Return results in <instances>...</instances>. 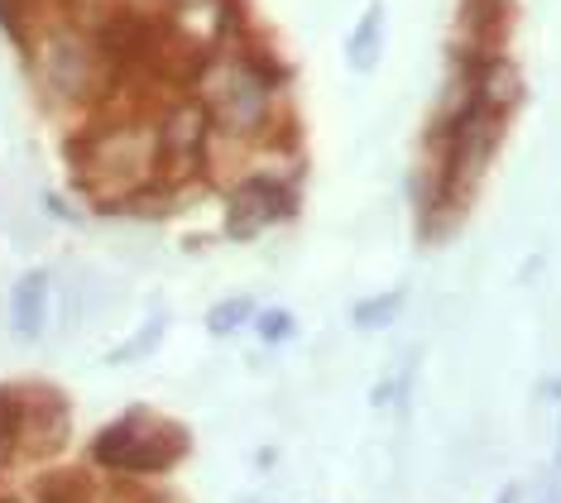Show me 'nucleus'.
<instances>
[{
	"mask_svg": "<svg viewBox=\"0 0 561 503\" xmlns=\"http://www.w3.org/2000/svg\"><path fill=\"white\" fill-rule=\"evenodd\" d=\"M48 293H54V274L48 268H30L15 293H10V321L24 341H39L44 335V321H48Z\"/></svg>",
	"mask_w": 561,
	"mask_h": 503,
	"instance_id": "obj_7",
	"label": "nucleus"
},
{
	"mask_svg": "<svg viewBox=\"0 0 561 503\" xmlns=\"http://www.w3.org/2000/svg\"><path fill=\"white\" fill-rule=\"evenodd\" d=\"M24 5H30V0H0V15H20Z\"/></svg>",
	"mask_w": 561,
	"mask_h": 503,
	"instance_id": "obj_12",
	"label": "nucleus"
},
{
	"mask_svg": "<svg viewBox=\"0 0 561 503\" xmlns=\"http://www.w3.org/2000/svg\"><path fill=\"white\" fill-rule=\"evenodd\" d=\"M500 5H508V0H500Z\"/></svg>",
	"mask_w": 561,
	"mask_h": 503,
	"instance_id": "obj_17",
	"label": "nucleus"
},
{
	"mask_svg": "<svg viewBox=\"0 0 561 503\" xmlns=\"http://www.w3.org/2000/svg\"><path fill=\"white\" fill-rule=\"evenodd\" d=\"M254 321H260L254 331H260L264 341H284V335H293V312H278V307H274V312H260Z\"/></svg>",
	"mask_w": 561,
	"mask_h": 503,
	"instance_id": "obj_11",
	"label": "nucleus"
},
{
	"mask_svg": "<svg viewBox=\"0 0 561 503\" xmlns=\"http://www.w3.org/2000/svg\"><path fill=\"white\" fill-rule=\"evenodd\" d=\"M82 173V187L92 192L96 206H130L145 187L159 183L163 153H159V125L145 115H125V121H106L92 135L78 139L72 149Z\"/></svg>",
	"mask_w": 561,
	"mask_h": 503,
	"instance_id": "obj_1",
	"label": "nucleus"
},
{
	"mask_svg": "<svg viewBox=\"0 0 561 503\" xmlns=\"http://www.w3.org/2000/svg\"><path fill=\"white\" fill-rule=\"evenodd\" d=\"M106 62H111L106 44L96 34H87L82 24L58 20L30 38L34 82L58 106H87V101L106 92Z\"/></svg>",
	"mask_w": 561,
	"mask_h": 503,
	"instance_id": "obj_2",
	"label": "nucleus"
},
{
	"mask_svg": "<svg viewBox=\"0 0 561 503\" xmlns=\"http://www.w3.org/2000/svg\"><path fill=\"white\" fill-rule=\"evenodd\" d=\"M542 503H561V489H557V480H547V484H542Z\"/></svg>",
	"mask_w": 561,
	"mask_h": 503,
	"instance_id": "obj_13",
	"label": "nucleus"
},
{
	"mask_svg": "<svg viewBox=\"0 0 561 503\" xmlns=\"http://www.w3.org/2000/svg\"><path fill=\"white\" fill-rule=\"evenodd\" d=\"M250 317H254V298H226V302H216L211 312H207V327L216 335H231V331L245 327Z\"/></svg>",
	"mask_w": 561,
	"mask_h": 503,
	"instance_id": "obj_9",
	"label": "nucleus"
},
{
	"mask_svg": "<svg viewBox=\"0 0 561 503\" xmlns=\"http://www.w3.org/2000/svg\"><path fill=\"white\" fill-rule=\"evenodd\" d=\"M78 10H106V5H116V0H72Z\"/></svg>",
	"mask_w": 561,
	"mask_h": 503,
	"instance_id": "obj_14",
	"label": "nucleus"
},
{
	"mask_svg": "<svg viewBox=\"0 0 561 503\" xmlns=\"http://www.w3.org/2000/svg\"><path fill=\"white\" fill-rule=\"evenodd\" d=\"M518 499H523V489H518V484H508V489H504V499H500V503H518Z\"/></svg>",
	"mask_w": 561,
	"mask_h": 503,
	"instance_id": "obj_15",
	"label": "nucleus"
},
{
	"mask_svg": "<svg viewBox=\"0 0 561 503\" xmlns=\"http://www.w3.org/2000/svg\"><path fill=\"white\" fill-rule=\"evenodd\" d=\"M187 450L183 432L159 422L154 412H125L121 422H111L106 432L96 436L92 456L111 470H130V475H149V470H163L173 466L178 456Z\"/></svg>",
	"mask_w": 561,
	"mask_h": 503,
	"instance_id": "obj_3",
	"label": "nucleus"
},
{
	"mask_svg": "<svg viewBox=\"0 0 561 503\" xmlns=\"http://www.w3.org/2000/svg\"><path fill=\"white\" fill-rule=\"evenodd\" d=\"M159 153H163V168H178V178L197 173L202 168V149H207V135H211V111L187 92V96H173L159 115Z\"/></svg>",
	"mask_w": 561,
	"mask_h": 503,
	"instance_id": "obj_5",
	"label": "nucleus"
},
{
	"mask_svg": "<svg viewBox=\"0 0 561 503\" xmlns=\"http://www.w3.org/2000/svg\"><path fill=\"white\" fill-rule=\"evenodd\" d=\"M403 302H408V293L393 288V293H385V298H369V302L355 307V321H360V327H389V321L403 312Z\"/></svg>",
	"mask_w": 561,
	"mask_h": 503,
	"instance_id": "obj_10",
	"label": "nucleus"
},
{
	"mask_svg": "<svg viewBox=\"0 0 561 503\" xmlns=\"http://www.w3.org/2000/svg\"><path fill=\"white\" fill-rule=\"evenodd\" d=\"M231 212H226V230L236 240L264 236L274 221H288L298 206V183H278V178H245L231 187Z\"/></svg>",
	"mask_w": 561,
	"mask_h": 503,
	"instance_id": "obj_4",
	"label": "nucleus"
},
{
	"mask_svg": "<svg viewBox=\"0 0 561 503\" xmlns=\"http://www.w3.org/2000/svg\"><path fill=\"white\" fill-rule=\"evenodd\" d=\"M470 72V92H476V106L494 111L508 121V111L528 96V82H523V68L508 54H484L476 62H466Z\"/></svg>",
	"mask_w": 561,
	"mask_h": 503,
	"instance_id": "obj_6",
	"label": "nucleus"
},
{
	"mask_svg": "<svg viewBox=\"0 0 561 503\" xmlns=\"http://www.w3.org/2000/svg\"><path fill=\"white\" fill-rule=\"evenodd\" d=\"M379 48H385V0H369V10L355 24L346 54H351V68L355 72H369L379 62Z\"/></svg>",
	"mask_w": 561,
	"mask_h": 503,
	"instance_id": "obj_8",
	"label": "nucleus"
},
{
	"mask_svg": "<svg viewBox=\"0 0 561 503\" xmlns=\"http://www.w3.org/2000/svg\"><path fill=\"white\" fill-rule=\"evenodd\" d=\"M557 475H561V418H557Z\"/></svg>",
	"mask_w": 561,
	"mask_h": 503,
	"instance_id": "obj_16",
	"label": "nucleus"
}]
</instances>
